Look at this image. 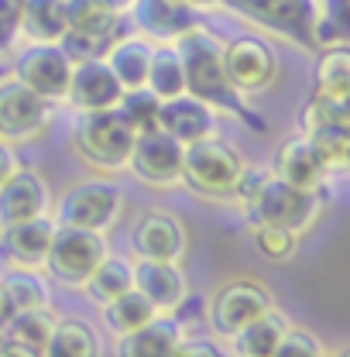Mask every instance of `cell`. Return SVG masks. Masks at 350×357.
Segmentation results:
<instances>
[{"label": "cell", "instance_id": "1", "mask_svg": "<svg viewBox=\"0 0 350 357\" xmlns=\"http://www.w3.org/2000/svg\"><path fill=\"white\" fill-rule=\"evenodd\" d=\"M178 59H182V73H185V93L206 100L213 110H230V114H248V107L241 103V93L230 86L227 69H223V48H220L206 31L189 28L185 35L175 38Z\"/></svg>", "mask_w": 350, "mask_h": 357}, {"label": "cell", "instance_id": "2", "mask_svg": "<svg viewBox=\"0 0 350 357\" xmlns=\"http://www.w3.org/2000/svg\"><path fill=\"white\" fill-rule=\"evenodd\" d=\"M234 192H241L248 199V210H251L254 223H278V227L303 234L309 223L319 217V196L309 192V189H296V185L282 182L278 176L254 178L244 169Z\"/></svg>", "mask_w": 350, "mask_h": 357}, {"label": "cell", "instance_id": "3", "mask_svg": "<svg viewBox=\"0 0 350 357\" xmlns=\"http://www.w3.org/2000/svg\"><path fill=\"white\" fill-rule=\"evenodd\" d=\"M241 176H244L241 155H237L227 141H220L217 134L185 144V155H182V178H185L196 192H206V196H230V192L237 189Z\"/></svg>", "mask_w": 350, "mask_h": 357}, {"label": "cell", "instance_id": "4", "mask_svg": "<svg viewBox=\"0 0 350 357\" xmlns=\"http://www.w3.org/2000/svg\"><path fill=\"white\" fill-rule=\"evenodd\" d=\"M76 148L89 165H96L103 172H117V169H128L134 134L114 107L110 110H83V117L76 124Z\"/></svg>", "mask_w": 350, "mask_h": 357}, {"label": "cell", "instance_id": "5", "mask_svg": "<svg viewBox=\"0 0 350 357\" xmlns=\"http://www.w3.org/2000/svg\"><path fill=\"white\" fill-rule=\"evenodd\" d=\"M107 258V241L100 230L86 227H55L52 248L45 255V268L52 271V278L66 282V285H83L86 275Z\"/></svg>", "mask_w": 350, "mask_h": 357}, {"label": "cell", "instance_id": "6", "mask_svg": "<svg viewBox=\"0 0 350 357\" xmlns=\"http://www.w3.org/2000/svg\"><path fill=\"white\" fill-rule=\"evenodd\" d=\"M234 14L261 24L268 31H278L292 42L316 45V7L312 0H220Z\"/></svg>", "mask_w": 350, "mask_h": 357}, {"label": "cell", "instance_id": "7", "mask_svg": "<svg viewBox=\"0 0 350 357\" xmlns=\"http://www.w3.org/2000/svg\"><path fill=\"white\" fill-rule=\"evenodd\" d=\"M73 59L59 42H28L14 59V79L35 89L45 100L66 96L73 79Z\"/></svg>", "mask_w": 350, "mask_h": 357}, {"label": "cell", "instance_id": "8", "mask_svg": "<svg viewBox=\"0 0 350 357\" xmlns=\"http://www.w3.org/2000/svg\"><path fill=\"white\" fill-rule=\"evenodd\" d=\"M124 210V192L117 182H83L69 189L59 203V220L66 227H86V230H110Z\"/></svg>", "mask_w": 350, "mask_h": 357}, {"label": "cell", "instance_id": "9", "mask_svg": "<svg viewBox=\"0 0 350 357\" xmlns=\"http://www.w3.org/2000/svg\"><path fill=\"white\" fill-rule=\"evenodd\" d=\"M182 155H185V144L175 141L169 131L155 128V131H144L134 137L128 165L148 185H172L182 178Z\"/></svg>", "mask_w": 350, "mask_h": 357}, {"label": "cell", "instance_id": "10", "mask_svg": "<svg viewBox=\"0 0 350 357\" xmlns=\"http://www.w3.org/2000/svg\"><path fill=\"white\" fill-rule=\"evenodd\" d=\"M271 306H275L271 292L264 289L261 282L237 278V282H227L217 292V299L210 306V323H213V330L220 337H234L241 326H248L251 319H258Z\"/></svg>", "mask_w": 350, "mask_h": 357}, {"label": "cell", "instance_id": "11", "mask_svg": "<svg viewBox=\"0 0 350 357\" xmlns=\"http://www.w3.org/2000/svg\"><path fill=\"white\" fill-rule=\"evenodd\" d=\"M48 103L35 89L17 83L14 76L0 83V137L3 141H31L48 124Z\"/></svg>", "mask_w": 350, "mask_h": 357}, {"label": "cell", "instance_id": "12", "mask_svg": "<svg viewBox=\"0 0 350 357\" xmlns=\"http://www.w3.org/2000/svg\"><path fill=\"white\" fill-rule=\"evenodd\" d=\"M223 69L237 93H258L275 79V55L258 38H234L223 48Z\"/></svg>", "mask_w": 350, "mask_h": 357}, {"label": "cell", "instance_id": "13", "mask_svg": "<svg viewBox=\"0 0 350 357\" xmlns=\"http://www.w3.org/2000/svg\"><path fill=\"white\" fill-rule=\"evenodd\" d=\"M66 96L79 110H110L124 96V86L114 76V69L107 66V59H86V62L73 66V79H69Z\"/></svg>", "mask_w": 350, "mask_h": 357}, {"label": "cell", "instance_id": "14", "mask_svg": "<svg viewBox=\"0 0 350 357\" xmlns=\"http://www.w3.org/2000/svg\"><path fill=\"white\" fill-rule=\"evenodd\" d=\"M158 128L169 131L175 141H182V144H192V141L213 134V128H217V110H213L206 100L192 96V93H178V96L162 100Z\"/></svg>", "mask_w": 350, "mask_h": 357}, {"label": "cell", "instance_id": "15", "mask_svg": "<svg viewBox=\"0 0 350 357\" xmlns=\"http://www.w3.org/2000/svg\"><path fill=\"white\" fill-rule=\"evenodd\" d=\"M48 213V189L35 169H14L0 185V227Z\"/></svg>", "mask_w": 350, "mask_h": 357}, {"label": "cell", "instance_id": "16", "mask_svg": "<svg viewBox=\"0 0 350 357\" xmlns=\"http://www.w3.org/2000/svg\"><path fill=\"white\" fill-rule=\"evenodd\" d=\"M128 10L137 31L155 42H175L178 35L196 28V7H189L185 0H134Z\"/></svg>", "mask_w": 350, "mask_h": 357}, {"label": "cell", "instance_id": "17", "mask_svg": "<svg viewBox=\"0 0 350 357\" xmlns=\"http://www.w3.org/2000/svg\"><path fill=\"white\" fill-rule=\"evenodd\" d=\"M134 289H141L155 303L158 312H175L189 296L182 268L175 261H158V258H137L134 261Z\"/></svg>", "mask_w": 350, "mask_h": 357}, {"label": "cell", "instance_id": "18", "mask_svg": "<svg viewBox=\"0 0 350 357\" xmlns=\"http://www.w3.org/2000/svg\"><path fill=\"white\" fill-rule=\"evenodd\" d=\"M134 251L137 258H158V261H178L185 255V227L172 213H144L134 227Z\"/></svg>", "mask_w": 350, "mask_h": 357}, {"label": "cell", "instance_id": "19", "mask_svg": "<svg viewBox=\"0 0 350 357\" xmlns=\"http://www.w3.org/2000/svg\"><path fill=\"white\" fill-rule=\"evenodd\" d=\"M182 340H185L182 319L162 316V312H158V316L148 319L144 326H137V330H131V333L121 337L117 354H124V357H172V354H178Z\"/></svg>", "mask_w": 350, "mask_h": 357}, {"label": "cell", "instance_id": "20", "mask_svg": "<svg viewBox=\"0 0 350 357\" xmlns=\"http://www.w3.org/2000/svg\"><path fill=\"white\" fill-rule=\"evenodd\" d=\"M7 351L3 354H21V357H42L48 354V340L55 330V319L48 310H17L7 319H0Z\"/></svg>", "mask_w": 350, "mask_h": 357}, {"label": "cell", "instance_id": "21", "mask_svg": "<svg viewBox=\"0 0 350 357\" xmlns=\"http://www.w3.org/2000/svg\"><path fill=\"white\" fill-rule=\"evenodd\" d=\"M55 227H59V223L52 220L48 213L31 217V220H21V223H10V227H3V251L21 268L45 265V255H48V248H52Z\"/></svg>", "mask_w": 350, "mask_h": 357}, {"label": "cell", "instance_id": "22", "mask_svg": "<svg viewBox=\"0 0 350 357\" xmlns=\"http://www.w3.org/2000/svg\"><path fill=\"white\" fill-rule=\"evenodd\" d=\"M275 176L296 189H309L316 192L323 185V176H326V165L319 162L316 148L309 144V137H289L282 148H278V158H275Z\"/></svg>", "mask_w": 350, "mask_h": 357}, {"label": "cell", "instance_id": "23", "mask_svg": "<svg viewBox=\"0 0 350 357\" xmlns=\"http://www.w3.org/2000/svg\"><path fill=\"white\" fill-rule=\"evenodd\" d=\"M66 3H69V0H24L17 31H21L28 42H59V38L69 31Z\"/></svg>", "mask_w": 350, "mask_h": 357}, {"label": "cell", "instance_id": "24", "mask_svg": "<svg viewBox=\"0 0 350 357\" xmlns=\"http://www.w3.org/2000/svg\"><path fill=\"white\" fill-rule=\"evenodd\" d=\"M151 45L144 38H114L110 48L103 52L107 66L114 69V76L121 79L124 89H137L148 83V66H151Z\"/></svg>", "mask_w": 350, "mask_h": 357}, {"label": "cell", "instance_id": "25", "mask_svg": "<svg viewBox=\"0 0 350 357\" xmlns=\"http://www.w3.org/2000/svg\"><path fill=\"white\" fill-rule=\"evenodd\" d=\"M66 14H69V31L96 38L103 45H110L121 31V10L107 7L103 0H69Z\"/></svg>", "mask_w": 350, "mask_h": 357}, {"label": "cell", "instance_id": "26", "mask_svg": "<svg viewBox=\"0 0 350 357\" xmlns=\"http://www.w3.org/2000/svg\"><path fill=\"white\" fill-rule=\"evenodd\" d=\"M128 289H134V261H124V258H117L110 251L83 282V292L89 296V303H96V306H107L110 299L124 296Z\"/></svg>", "mask_w": 350, "mask_h": 357}, {"label": "cell", "instance_id": "27", "mask_svg": "<svg viewBox=\"0 0 350 357\" xmlns=\"http://www.w3.org/2000/svg\"><path fill=\"white\" fill-rule=\"evenodd\" d=\"M285 316L282 312L271 310L261 312L258 319H251L248 326H241L230 340H234V354H244V357H275V347L285 333Z\"/></svg>", "mask_w": 350, "mask_h": 357}, {"label": "cell", "instance_id": "28", "mask_svg": "<svg viewBox=\"0 0 350 357\" xmlns=\"http://www.w3.org/2000/svg\"><path fill=\"white\" fill-rule=\"evenodd\" d=\"M0 289H3V299H7V316L17 310H48V303H52L48 282L38 271H31V268L10 271L0 282Z\"/></svg>", "mask_w": 350, "mask_h": 357}, {"label": "cell", "instance_id": "29", "mask_svg": "<svg viewBox=\"0 0 350 357\" xmlns=\"http://www.w3.org/2000/svg\"><path fill=\"white\" fill-rule=\"evenodd\" d=\"M103 310V319H107V326L117 333V337H124V333H131L137 326H144L148 319H155L158 310H155V303L141 292V289H128L124 296H117V299H110L107 306H100Z\"/></svg>", "mask_w": 350, "mask_h": 357}, {"label": "cell", "instance_id": "30", "mask_svg": "<svg viewBox=\"0 0 350 357\" xmlns=\"http://www.w3.org/2000/svg\"><path fill=\"white\" fill-rule=\"evenodd\" d=\"M158 100H169L185 93V73H182V59H178V48L175 45H158L151 52V66H148V83Z\"/></svg>", "mask_w": 350, "mask_h": 357}, {"label": "cell", "instance_id": "31", "mask_svg": "<svg viewBox=\"0 0 350 357\" xmlns=\"http://www.w3.org/2000/svg\"><path fill=\"white\" fill-rule=\"evenodd\" d=\"M117 114H121V121L131 128V134L144 131H155L158 128V110H162V100L151 93L148 86H137V89H124V96L117 100V107H114Z\"/></svg>", "mask_w": 350, "mask_h": 357}, {"label": "cell", "instance_id": "32", "mask_svg": "<svg viewBox=\"0 0 350 357\" xmlns=\"http://www.w3.org/2000/svg\"><path fill=\"white\" fill-rule=\"evenodd\" d=\"M52 357H93L100 354V340L83 319H59L48 340Z\"/></svg>", "mask_w": 350, "mask_h": 357}, {"label": "cell", "instance_id": "33", "mask_svg": "<svg viewBox=\"0 0 350 357\" xmlns=\"http://www.w3.org/2000/svg\"><path fill=\"white\" fill-rule=\"evenodd\" d=\"M306 137H309V144L316 148V155H319V162H323L326 169L347 165L350 128L330 124V121H312V124H306Z\"/></svg>", "mask_w": 350, "mask_h": 357}, {"label": "cell", "instance_id": "34", "mask_svg": "<svg viewBox=\"0 0 350 357\" xmlns=\"http://www.w3.org/2000/svg\"><path fill=\"white\" fill-rule=\"evenodd\" d=\"M350 89V48H330L316 66V93Z\"/></svg>", "mask_w": 350, "mask_h": 357}, {"label": "cell", "instance_id": "35", "mask_svg": "<svg viewBox=\"0 0 350 357\" xmlns=\"http://www.w3.org/2000/svg\"><path fill=\"white\" fill-rule=\"evenodd\" d=\"M296 241L299 234L289 230V227H278V223H254V244L264 258L271 261H289L292 251H296Z\"/></svg>", "mask_w": 350, "mask_h": 357}, {"label": "cell", "instance_id": "36", "mask_svg": "<svg viewBox=\"0 0 350 357\" xmlns=\"http://www.w3.org/2000/svg\"><path fill=\"white\" fill-rule=\"evenodd\" d=\"M312 121H330L350 128V89H337V93H316L312 103L306 107V124Z\"/></svg>", "mask_w": 350, "mask_h": 357}, {"label": "cell", "instance_id": "37", "mask_svg": "<svg viewBox=\"0 0 350 357\" xmlns=\"http://www.w3.org/2000/svg\"><path fill=\"white\" fill-rule=\"evenodd\" d=\"M350 42V0H326V14L316 17V42Z\"/></svg>", "mask_w": 350, "mask_h": 357}, {"label": "cell", "instance_id": "38", "mask_svg": "<svg viewBox=\"0 0 350 357\" xmlns=\"http://www.w3.org/2000/svg\"><path fill=\"white\" fill-rule=\"evenodd\" d=\"M323 347L319 340L309 333V330H285L278 347H275V357H319Z\"/></svg>", "mask_w": 350, "mask_h": 357}, {"label": "cell", "instance_id": "39", "mask_svg": "<svg viewBox=\"0 0 350 357\" xmlns=\"http://www.w3.org/2000/svg\"><path fill=\"white\" fill-rule=\"evenodd\" d=\"M21 7H24V0H0V45H7L10 35H17Z\"/></svg>", "mask_w": 350, "mask_h": 357}, {"label": "cell", "instance_id": "40", "mask_svg": "<svg viewBox=\"0 0 350 357\" xmlns=\"http://www.w3.org/2000/svg\"><path fill=\"white\" fill-rule=\"evenodd\" d=\"M14 169H17V158H14V151H10V141L0 137V185H3V178L10 176Z\"/></svg>", "mask_w": 350, "mask_h": 357}, {"label": "cell", "instance_id": "41", "mask_svg": "<svg viewBox=\"0 0 350 357\" xmlns=\"http://www.w3.org/2000/svg\"><path fill=\"white\" fill-rule=\"evenodd\" d=\"M103 3H107V7H114V10H121V14H124V10H128V7H131L134 0H103Z\"/></svg>", "mask_w": 350, "mask_h": 357}, {"label": "cell", "instance_id": "42", "mask_svg": "<svg viewBox=\"0 0 350 357\" xmlns=\"http://www.w3.org/2000/svg\"><path fill=\"white\" fill-rule=\"evenodd\" d=\"M185 3H189V7H196V10H199V7H213V3H220V0H185Z\"/></svg>", "mask_w": 350, "mask_h": 357}, {"label": "cell", "instance_id": "43", "mask_svg": "<svg viewBox=\"0 0 350 357\" xmlns=\"http://www.w3.org/2000/svg\"><path fill=\"white\" fill-rule=\"evenodd\" d=\"M0 319H7V299H3V289H0Z\"/></svg>", "mask_w": 350, "mask_h": 357}, {"label": "cell", "instance_id": "44", "mask_svg": "<svg viewBox=\"0 0 350 357\" xmlns=\"http://www.w3.org/2000/svg\"><path fill=\"white\" fill-rule=\"evenodd\" d=\"M347 169H350V155H347Z\"/></svg>", "mask_w": 350, "mask_h": 357}]
</instances>
